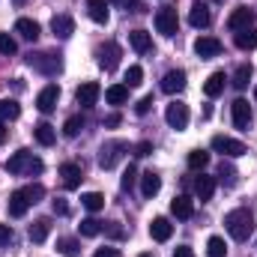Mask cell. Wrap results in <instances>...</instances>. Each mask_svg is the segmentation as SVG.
Here are the masks:
<instances>
[{
  "instance_id": "cell-1",
  "label": "cell",
  "mask_w": 257,
  "mask_h": 257,
  "mask_svg": "<svg viewBox=\"0 0 257 257\" xmlns=\"http://www.w3.org/2000/svg\"><path fill=\"white\" fill-rule=\"evenodd\" d=\"M224 227H227V233H230L236 242H245V239L254 233V215H251L248 209H230V212L224 215Z\"/></svg>"
},
{
  "instance_id": "cell-2",
  "label": "cell",
  "mask_w": 257,
  "mask_h": 257,
  "mask_svg": "<svg viewBox=\"0 0 257 257\" xmlns=\"http://www.w3.org/2000/svg\"><path fill=\"white\" fill-rule=\"evenodd\" d=\"M42 159H36L30 150H18L12 159H6V171L9 174H15V177H33V174H42Z\"/></svg>"
},
{
  "instance_id": "cell-3",
  "label": "cell",
  "mask_w": 257,
  "mask_h": 257,
  "mask_svg": "<svg viewBox=\"0 0 257 257\" xmlns=\"http://www.w3.org/2000/svg\"><path fill=\"white\" fill-rule=\"evenodd\" d=\"M27 66L33 69V72H39V75H57L60 69H63V60H60V54H51V51H30L27 54Z\"/></svg>"
},
{
  "instance_id": "cell-4",
  "label": "cell",
  "mask_w": 257,
  "mask_h": 257,
  "mask_svg": "<svg viewBox=\"0 0 257 257\" xmlns=\"http://www.w3.org/2000/svg\"><path fill=\"white\" fill-rule=\"evenodd\" d=\"M126 150H128L126 141H105L99 147V168H105V171L117 168V162L126 156Z\"/></svg>"
},
{
  "instance_id": "cell-5",
  "label": "cell",
  "mask_w": 257,
  "mask_h": 257,
  "mask_svg": "<svg viewBox=\"0 0 257 257\" xmlns=\"http://www.w3.org/2000/svg\"><path fill=\"white\" fill-rule=\"evenodd\" d=\"M212 150H215V153H221V156H227V159H239V156H245V153H248L242 141L227 138V135H215V138H212Z\"/></svg>"
},
{
  "instance_id": "cell-6",
  "label": "cell",
  "mask_w": 257,
  "mask_h": 257,
  "mask_svg": "<svg viewBox=\"0 0 257 257\" xmlns=\"http://www.w3.org/2000/svg\"><path fill=\"white\" fill-rule=\"evenodd\" d=\"M153 21H156V30H159L162 36H168V39H171V36H177V30H180L177 9H168V6H165V9H159V12H156V18H153Z\"/></svg>"
},
{
  "instance_id": "cell-7",
  "label": "cell",
  "mask_w": 257,
  "mask_h": 257,
  "mask_svg": "<svg viewBox=\"0 0 257 257\" xmlns=\"http://www.w3.org/2000/svg\"><path fill=\"white\" fill-rule=\"evenodd\" d=\"M120 57H123V51H120L117 42H105V45H99V51H96V60H99V66H102L105 72H114V69L120 66Z\"/></svg>"
},
{
  "instance_id": "cell-8",
  "label": "cell",
  "mask_w": 257,
  "mask_h": 257,
  "mask_svg": "<svg viewBox=\"0 0 257 257\" xmlns=\"http://www.w3.org/2000/svg\"><path fill=\"white\" fill-rule=\"evenodd\" d=\"M165 120H168L171 128L183 132V128L189 126V105H186V102H171V105L165 108Z\"/></svg>"
},
{
  "instance_id": "cell-9",
  "label": "cell",
  "mask_w": 257,
  "mask_h": 257,
  "mask_svg": "<svg viewBox=\"0 0 257 257\" xmlns=\"http://www.w3.org/2000/svg\"><path fill=\"white\" fill-rule=\"evenodd\" d=\"M227 27H230L233 33H239V30H248V27H254V12H251L248 6H236V9L230 12V18H227Z\"/></svg>"
},
{
  "instance_id": "cell-10",
  "label": "cell",
  "mask_w": 257,
  "mask_h": 257,
  "mask_svg": "<svg viewBox=\"0 0 257 257\" xmlns=\"http://www.w3.org/2000/svg\"><path fill=\"white\" fill-rule=\"evenodd\" d=\"M194 54H197L200 60H212V57L221 54V42H218L215 36H200V39L194 42Z\"/></svg>"
},
{
  "instance_id": "cell-11",
  "label": "cell",
  "mask_w": 257,
  "mask_h": 257,
  "mask_svg": "<svg viewBox=\"0 0 257 257\" xmlns=\"http://www.w3.org/2000/svg\"><path fill=\"white\" fill-rule=\"evenodd\" d=\"M99 96H102V87H99L96 81L81 84V87H78V93H75V99H78V105H81V108H93V105L99 102Z\"/></svg>"
},
{
  "instance_id": "cell-12",
  "label": "cell",
  "mask_w": 257,
  "mask_h": 257,
  "mask_svg": "<svg viewBox=\"0 0 257 257\" xmlns=\"http://www.w3.org/2000/svg\"><path fill=\"white\" fill-rule=\"evenodd\" d=\"M57 99H60V87H57V84H48V87H42V93L36 96V108H39L42 114H51V111L57 108Z\"/></svg>"
},
{
  "instance_id": "cell-13",
  "label": "cell",
  "mask_w": 257,
  "mask_h": 257,
  "mask_svg": "<svg viewBox=\"0 0 257 257\" xmlns=\"http://www.w3.org/2000/svg\"><path fill=\"white\" fill-rule=\"evenodd\" d=\"M230 114H233V126L236 128H248L251 126V105L245 99H236L230 105Z\"/></svg>"
},
{
  "instance_id": "cell-14",
  "label": "cell",
  "mask_w": 257,
  "mask_h": 257,
  "mask_svg": "<svg viewBox=\"0 0 257 257\" xmlns=\"http://www.w3.org/2000/svg\"><path fill=\"white\" fill-rule=\"evenodd\" d=\"M162 90L171 93V96H174V93H183V90H186V72H183V69H171V72L162 78Z\"/></svg>"
},
{
  "instance_id": "cell-15",
  "label": "cell",
  "mask_w": 257,
  "mask_h": 257,
  "mask_svg": "<svg viewBox=\"0 0 257 257\" xmlns=\"http://www.w3.org/2000/svg\"><path fill=\"white\" fill-rule=\"evenodd\" d=\"M171 233H174V224H171L165 215H159V218H153V221H150V236H153L156 242H168V239H171Z\"/></svg>"
},
{
  "instance_id": "cell-16",
  "label": "cell",
  "mask_w": 257,
  "mask_h": 257,
  "mask_svg": "<svg viewBox=\"0 0 257 257\" xmlns=\"http://www.w3.org/2000/svg\"><path fill=\"white\" fill-rule=\"evenodd\" d=\"M30 206H33V203H30V197L24 194V189H18V192L9 194V215H12V218H21Z\"/></svg>"
},
{
  "instance_id": "cell-17",
  "label": "cell",
  "mask_w": 257,
  "mask_h": 257,
  "mask_svg": "<svg viewBox=\"0 0 257 257\" xmlns=\"http://www.w3.org/2000/svg\"><path fill=\"white\" fill-rule=\"evenodd\" d=\"M87 15H90L96 24H108V18H111L108 0H87Z\"/></svg>"
},
{
  "instance_id": "cell-18",
  "label": "cell",
  "mask_w": 257,
  "mask_h": 257,
  "mask_svg": "<svg viewBox=\"0 0 257 257\" xmlns=\"http://www.w3.org/2000/svg\"><path fill=\"white\" fill-rule=\"evenodd\" d=\"M60 177H63V186H66V189H78V186H81V180H84L81 165H75V162H66V165H60Z\"/></svg>"
},
{
  "instance_id": "cell-19",
  "label": "cell",
  "mask_w": 257,
  "mask_h": 257,
  "mask_svg": "<svg viewBox=\"0 0 257 257\" xmlns=\"http://www.w3.org/2000/svg\"><path fill=\"white\" fill-rule=\"evenodd\" d=\"M171 212H174L177 218H183V221H186V218H192V215H194V200L189 197V194L174 197V200H171Z\"/></svg>"
},
{
  "instance_id": "cell-20",
  "label": "cell",
  "mask_w": 257,
  "mask_h": 257,
  "mask_svg": "<svg viewBox=\"0 0 257 257\" xmlns=\"http://www.w3.org/2000/svg\"><path fill=\"white\" fill-rule=\"evenodd\" d=\"M159 189H162V177H159L156 171L141 174V194H144V197H156Z\"/></svg>"
},
{
  "instance_id": "cell-21",
  "label": "cell",
  "mask_w": 257,
  "mask_h": 257,
  "mask_svg": "<svg viewBox=\"0 0 257 257\" xmlns=\"http://www.w3.org/2000/svg\"><path fill=\"white\" fill-rule=\"evenodd\" d=\"M209 21H212L209 6H206V3H194L192 12H189V24H192V27H209Z\"/></svg>"
},
{
  "instance_id": "cell-22",
  "label": "cell",
  "mask_w": 257,
  "mask_h": 257,
  "mask_svg": "<svg viewBox=\"0 0 257 257\" xmlns=\"http://www.w3.org/2000/svg\"><path fill=\"white\" fill-rule=\"evenodd\" d=\"M15 30H18V33H21V39H27V42H36V39H39V33H42V30H39V24H36L33 18H18V21H15Z\"/></svg>"
},
{
  "instance_id": "cell-23",
  "label": "cell",
  "mask_w": 257,
  "mask_h": 257,
  "mask_svg": "<svg viewBox=\"0 0 257 257\" xmlns=\"http://www.w3.org/2000/svg\"><path fill=\"white\" fill-rule=\"evenodd\" d=\"M51 30H54V36L69 39V36L75 33V21H72L69 15H54V18H51Z\"/></svg>"
},
{
  "instance_id": "cell-24",
  "label": "cell",
  "mask_w": 257,
  "mask_h": 257,
  "mask_svg": "<svg viewBox=\"0 0 257 257\" xmlns=\"http://www.w3.org/2000/svg\"><path fill=\"white\" fill-rule=\"evenodd\" d=\"M194 192H197V197H200V203H206V200L212 197V192H215V177L200 174V177L194 180Z\"/></svg>"
},
{
  "instance_id": "cell-25",
  "label": "cell",
  "mask_w": 257,
  "mask_h": 257,
  "mask_svg": "<svg viewBox=\"0 0 257 257\" xmlns=\"http://www.w3.org/2000/svg\"><path fill=\"white\" fill-rule=\"evenodd\" d=\"M128 45H132L138 54H147V51L153 48V39H150L147 30H132V33H128Z\"/></svg>"
},
{
  "instance_id": "cell-26",
  "label": "cell",
  "mask_w": 257,
  "mask_h": 257,
  "mask_svg": "<svg viewBox=\"0 0 257 257\" xmlns=\"http://www.w3.org/2000/svg\"><path fill=\"white\" fill-rule=\"evenodd\" d=\"M48 233H51V221L48 218H36L33 224H30V242H45L48 239Z\"/></svg>"
},
{
  "instance_id": "cell-27",
  "label": "cell",
  "mask_w": 257,
  "mask_h": 257,
  "mask_svg": "<svg viewBox=\"0 0 257 257\" xmlns=\"http://www.w3.org/2000/svg\"><path fill=\"white\" fill-rule=\"evenodd\" d=\"M224 81H227V78H224V72H212V75L206 78V84H203V93H206L209 99H215V96L224 90Z\"/></svg>"
},
{
  "instance_id": "cell-28",
  "label": "cell",
  "mask_w": 257,
  "mask_h": 257,
  "mask_svg": "<svg viewBox=\"0 0 257 257\" xmlns=\"http://www.w3.org/2000/svg\"><path fill=\"white\" fill-rule=\"evenodd\" d=\"M233 42H236V48H239V51H251V48H257V30H254V27L239 30V33L233 36Z\"/></svg>"
},
{
  "instance_id": "cell-29",
  "label": "cell",
  "mask_w": 257,
  "mask_h": 257,
  "mask_svg": "<svg viewBox=\"0 0 257 257\" xmlns=\"http://www.w3.org/2000/svg\"><path fill=\"white\" fill-rule=\"evenodd\" d=\"M215 183H221V186H227V189H233L236 183H239V174H236V168H230V165H218V180Z\"/></svg>"
},
{
  "instance_id": "cell-30",
  "label": "cell",
  "mask_w": 257,
  "mask_h": 257,
  "mask_svg": "<svg viewBox=\"0 0 257 257\" xmlns=\"http://www.w3.org/2000/svg\"><path fill=\"white\" fill-rule=\"evenodd\" d=\"M33 138H36L42 147H51V144L57 141V132H54V126H48V123H39V126L33 128Z\"/></svg>"
},
{
  "instance_id": "cell-31",
  "label": "cell",
  "mask_w": 257,
  "mask_h": 257,
  "mask_svg": "<svg viewBox=\"0 0 257 257\" xmlns=\"http://www.w3.org/2000/svg\"><path fill=\"white\" fill-rule=\"evenodd\" d=\"M105 99H108V105H123L128 99V87L126 84H114V87H108L105 90Z\"/></svg>"
},
{
  "instance_id": "cell-32",
  "label": "cell",
  "mask_w": 257,
  "mask_h": 257,
  "mask_svg": "<svg viewBox=\"0 0 257 257\" xmlns=\"http://www.w3.org/2000/svg\"><path fill=\"white\" fill-rule=\"evenodd\" d=\"M21 117V105L15 99H0V120H18Z\"/></svg>"
},
{
  "instance_id": "cell-33",
  "label": "cell",
  "mask_w": 257,
  "mask_h": 257,
  "mask_svg": "<svg viewBox=\"0 0 257 257\" xmlns=\"http://www.w3.org/2000/svg\"><path fill=\"white\" fill-rule=\"evenodd\" d=\"M248 81H251V63H242L233 72V87H236V90H245Z\"/></svg>"
},
{
  "instance_id": "cell-34",
  "label": "cell",
  "mask_w": 257,
  "mask_h": 257,
  "mask_svg": "<svg viewBox=\"0 0 257 257\" xmlns=\"http://www.w3.org/2000/svg\"><path fill=\"white\" fill-rule=\"evenodd\" d=\"M81 203H84V209H90V212H99L102 206H105V194L99 192H87L81 197Z\"/></svg>"
},
{
  "instance_id": "cell-35",
  "label": "cell",
  "mask_w": 257,
  "mask_h": 257,
  "mask_svg": "<svg viewBox=\"0 0 257 257\" xmlns=\"http://www.w3.org/2000/svg\"><path fill=\"white\" fill-rule=\"evenodd\" d=\"M57 251H60L63 257H78L81 245H78V239H72V236H63V239H57Z\"/></svg>"
},
{
  "instance_id": "cell-36",
  "label": "cell",
  "mask_w": 257,
  "mask_h": 257,
  "mask_svg": "<svg viewBox=\"0 0 257 257\" xmlns=\"http://www.w3.org/2000/svg\"><path fill=\"white\" fill-rule=\"evenodd\" d=\"M206 165H209V153L206 150H192L189 153V168L192 171H203Z\"/></svg>"
},
{
  "instance_id": "cell-37",
  "label": "cell",
  "mask_w": 257,
  "mask_h": 257,
  "mask_svg": "<svg viewBox=\"0 0 257 257\" xmlns=\"http://www.w3.org/2000/svg\"><path fill=\"white\" fill-rule=\"evenodd\" d=\"M206 254L209 257H227V245H224V239H221V236H209V242H206Z\"/></svg>"
},
{
  "instance_id": "cell-38",
  "label": "cell",
  "mask_w": 257,
  "mask_h": 257,
  "mask_svg": "<svg viewBox=\"0 0 257 257\" xmlns=\"http://www.w3.org/2000/svg\"><path fill=\"white\" fill-rule=\"evenodd\" d=\"M102 233V221L99 218H84L81 221V236H99Z\"/></svg>"
},
{
  "instance_id": "cell-39",
  "label": "cell",
  "mask_w": 257,
  "mask_h": 257,
  "mask_svg": "<svg viewBox=\"0 0 257 257\" xmlns=\"http://www.w3.org/2000/svg\"><path fill=\"white\" fill-rule=\"evenodd\" d=\"M81 128H84V120H81V117H69V120L63 123V135L66 138H78Z\"/></svg>"
},
{
  "instance_id": "cell-40",
  "label": "cell",
  "mask_w": 257,
  "mask_h": 257,
  "mask_svg": "<svg viewBox=\"0 0 257 257\" xmlns=\"http://www.w3.org/2000/svg\"><path fill=\"white\" fill-rule=\"evenodd\" d=\"M18 51V45H15V39L9 36V33H0V54L3 57H12Z\"/></svg>"
},
{
  "instance_id": "cell-41",
  "label": "cell",
  "mask_w": 257,
  "mask_h": 257,
  "mask_svg": "<svg viewBox=\"0 0 257 257\" xmlns=\"http://www.w3.org/2000/svg\"><path fill=\"white\" fill-rule=\"evenodd\" d=\"M144 81V69L141 66H128V72H126V87H138Z\"/></svg>"
},
{
  "instance_id": "cell-42",
  "label": "cell",
  "mask_w": 257,
  "mask_h": 257,
  "mask_svg": "<svg viewBox=\"0 0 257 257\" xmlns=\"http://www.w3.org/2000/svg\"><path fill=\"white\" fill-rule=\"evenodd\" d=\"M24 194L30 197V203H39V200L45 197V189H42L39 183H33V186H27V189H24Z\"/></svg>"
},
{
  "instance_id": "cell-43",
  "label": "cell",
  "mask_w": 257,
  "mask_h": 257,
  "mask_svg": "<svg viewBox=\"0 0 257 257\" xmlns=\"http://www.w3.org/2000/svg\"><path fill=\"white\" fill-rule=\"evenodd\" d=\"M135 180H138V171H135V168L128 165V171L123 174V183H120V186H123V192H128V189L135 186Z\"/></svg>"
},
{
  "instance_id": "cell-44",
  "label": "cell",
  "mask_w": 257,
  "mask_h": 257,
  "mask_svg": "<svg viewBox=\"0 0 257 257\" xmlns=\"http://www.w3.org/2000/svg\"><path fill=\"white\" fill-rule=\"evenodd\" d=\"M150 108H153V96H144V99L135 105V114H141V117H144V114H150Z\"/></svg>"
},
{
  "instance_id": "cell-45",
  "label": "cell",
  "mask_w": 257,
  "mask_h": 257,
  "mask_svg": "<svg viewBox=\"0 0 257 257\" xmlns=\"http://www.w3.org/2000/svg\"><path fill=\"white\" fill-rule=\"evenodd\" d=\"M150 153H153V144H150V141H141V144L135 147V156H138V159H144V156H150Z\"/></svg>"
},
{
  "instance_id": "cell-46",
  "label": "cell",
  "mask_w": 257,
  "mask_h": 257,
  "mask_svg": "<svg viewBox=\"0 0 257 257\" xmlns=\"http://www.w3.org/2000/svg\"><path fill=\"white\" fill-rule=\"evenodd\" d=\"M102 230H105V233H108V236H114V239H123V227H117V221H111V224H108V227H105V224H102Z\"/></svg>"
},
{
  "instance_id": "cell-47",
  "label": "cell",
  "mask_w": 257,
  "mask_h": 257,
  "mask_svg": "<svg viewBox=\"0 0 257 257\" xmlns=\"http://www.w3.org/2000/svg\"><path fill=\"white\" fill-rule=\"evenodd\" d=\"M51 206H54V212H57V215H69V203H66L63 197H57Z\"/></svg>"
},
{
  "instance_id": "cell-48",
  "label": "cell",
  "mask_w": 257,
  "mask_h": 257,
  "mask_svg": "<svg viewBox=\"0 0 257 257\" xmlns=\"http://www.w3.org/2000/svg\"><path fill=\"white\" fill-rule=\"evenodd\" d=\"M12 239V227L9 224H0V245H6Z\"/></svg>"
},
{
  "instance_id": "cell-49",
  "label": "cell",
  "mask_w": 257,
  "mask_h": 257,
  "mask_svg": "<svg viewBox=\"0 0 257 257\" xmlns=\"http://www.w3.org/2000/svg\"><path fill=\"white\" fill-rule=\"evenodd\" d=\"M93 257H120V251H117V248H99Z\"/></svg>"
},
{
  "instance_id": "cell-50",
  "label": "cell",
  "mask_w": 257,
  "mask_h": 257,
  "mask_svg": "<svg viewBox=\"0 0 257 257\" xmlns=\"http://www.w3.org/2000/svg\"><path fill=\"white\" fill-rule=\"evenodd\" d=\"M174 257H194V251L189 248V245H180V248L174 251Z\"/></svg>"
},
{
  "instance_id": "cell-51",
  "label": "cell",
  "mask_w": 257,
  "mask_h": 257,
  "mask_svg": "<svg viewBox=\"0 0 257 257\" xmlns=\"http://www.w3.org/2000/svg\"><path fill=\"white\" fill-rule=\"evenodd\" d=\"M114 3H117V6H132V9H135V12H141V3H135V0H114Z\"/></svg>"
},
{
  "instance_id": "cell-52",
  "label": "cell",
  "mask_w": 257,
  "mask_h": 257,
  "mask_svg": "<svg viewBox=\"0 0 257 257\" xmlns=\"http://www.w3.org/2000/svg\"><path fill=\"white\" fill-rule=\"evenodd\" d=\"M105 126H108V128L120 126V114H111V117H105Z\"/></svg>"
},
{
  "instance_id": "cell-53",
  "label": "cell",
  "mask_w": 257,
  "mask_h": 257,
  "mask_svg": "<svg viewBox=\"0 0 257 257\" xmlns=\"http://www.w3.org/2000/svg\"><path fill=\"white\" fill-rule=\"evenodd\" d=\"M9 138V128H6V120H0V144Z\"/></svg>"
},
{
  "instance_id": "cell-54",
  "label": "cell",
  "mask_w": 257,
  "mask_h": 257,
  "mask_svg": "<svg viewBox=\"0 0 257 257\" xmlns=\"http://www.w3.org/2000/svg\"><path fill=\"white\" fill-rule=\"evenodd\" d=\"M15 3H18V6H21V3H27V0H15Z\"/></svg>"
},
{
  "instance_id": "cell-55",
  "label": "cell",
  "mask_w": 257,
  "mask_h": 257,
  "mask_svg": "<svg viewBox=\"0 0 257 257\" xmlns=\"http://www.w3.org/2000/svg\"><path fill=\"white\" fill-rule=\"evenodd\" d=\"M141 257H153V254H141Z\"/></svg>"
},
{
  "instance_id": "cell-56",
  "label": "cell",
  "mask_w": 257,
  "mask_h": 257,
  "mask_svg": "<svg viewBox=\"0 0 257 257\" xmlns=\"http://www.w3.org/2000/svg\"><path fill=\"white\" fill-rule=\"evenodd\" d=\"M254 99H257V87H254Z\"/></svg>"
}]
</instances>
